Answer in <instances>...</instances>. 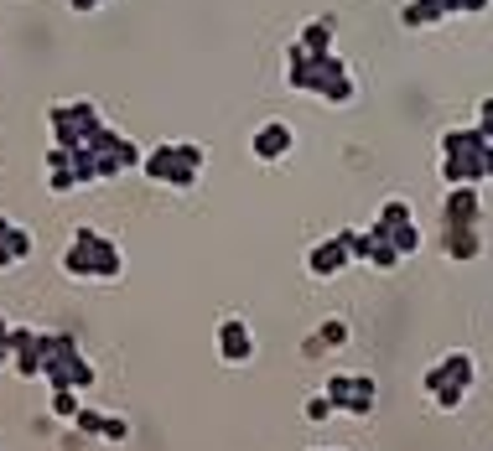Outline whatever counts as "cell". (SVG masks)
<instances>
[{
    "mask_svg": "<svg viewBox=\"0 0 493 451\" xmlns=\"http://www.w3.org/2000/svg\"><path fill=\"white\" fill-rule=\"evenodd\" d=\"M400 21L421 32V26H436V21H452V16H447L442 0H405V5H400Z\"/></svg>",
    "mask_w": 493,
    "mask_h": 451,
    "instance_id": "13",
    "label": "cell"
},
{
    "mask_svg": "<svg viewBox=\"0 0 493 451\" xmlns=\"http://www.w3.org/2000/svg\"><path fill=\"white\" fill-rule=\"evenodd\" d=\"M5 343H11V353H26L32 343H37V332H32V327H11V337H5Z\"/></svg>",
    "mask_w": 493,
    "mask_h": 451,
    "instance_id": "27",
    "label": "cell"
},
{
    "mask_svg": "<svg viewBox=\"0 0 493 451\" xmlns=\"http://www.w3.org/2000/svg\"><path fill=\"white\" fill-rule=\"evenodd\" d=\"M213 348H219V358H224L228 369H245L249 358H255V332H249L245 317H219V327H213Z\"/></svg>",
    "mask_w": 493,
    "mask_h": 451,
    "instance_id": "5",
    "label": "cell"
},
{
    "mask_svg": "<svg viewBox=\"0 0 493 451\" xmlns=\"http://www.w3.org/2000/svg\"><path fill=\"white\" fill-rule=\"evenodd\" d=\"M478 130H483V135L493 141V99H483V104H478Z\"/></svg>",
    "mask_w": 493,
    "mask_h": 451,
    "instance_id": "28",
    "label": "cell"
},
{
    "mask_svg": "<svg viewBox=\"0 0 493 451\" xmlns=\"http://www.w3.org/2000/svg\"><path fill=\"white\" fill-rule=\"evenodd\" d=\"M442 249L457 265H473L478 254H483V228H442Z\"/></svg>",
    "mask_w": 493,
    "mask_h": 451,
    "instance_id": "10",
    "label": "cell"
},
{
    "mask_svg": "<svg viewBox=\"0 0 493 451\" xmlns=\"http://www.w3.org/2000/svg\"><path fill=\"white\" fill-rule=\"evenodd\" d=\"M442 224L447 228H483V198H478V187H452L442 198Z\"/></svg>",
    "mask_w": 493,
    "mask_h": 451,
    "instance_id": "9",
    "label": "cell"
},
{
    "mask_svg": "<svg viewBox=\"0 0 493 451\" xmlns=\"http://www.w3.org/2000/svg\"><path fill=\"white\" fill-rule=\"evenodd\" d=\"M62 275H73V281H120L125 275L120 239H109L94 224H79L73 228V244L62 249Z\"/></svg>",
    "mask_w": 493,
    "mask_h": 451,
    "instance_id": "1",
    "label": "cell"
},
{
    "mask_svg": "<svg viewBox=\"0 0 493 451\" xmlns=\"http://www.w3.org/2000/svg\"><path fill=\"white\" fill-rule=\"evenodd\" d=\"M104 420H109L104 410H94V405H79V415H73V431H79V436H104Z\"/></svg>",
    "mask_w": 493,
    "mask_h": 451,
    "instance_id": "17",
    "label": "cell"
},
{
    "mask_svg": "<svg viewBox=\"0 0 493 451\" xmlns=\"http://www.w3.org/2000/svg\"><path fill=\"white\" fill-rule=\"evenodd\" d=\"M379 224H385V228H400V224H415V213H411V203H400V198H390V203L379 207Z\"/></svg>",
    "mask_w": 493,
    "mask_h": 451,
    "instance_id": "18",
    "label": "cell"
},
{
    "mask_svg": "<svg viewBox=\"0 0 493 451\" xmlns=\"http://www.w3.org/2000/svg\"><path fill=\"white\" fill-rule=\"evenodd\" d=\"M302 415H307L312 426H322V420H332V415H338V405H332L328 394L317 390V394H312V400H307V410H302Z\"/></svg>",
    "mask_w": 493,
    "mask_h": 451,
    "instance_id": "21",
    "label": "cell"
},
{
    "mask_svg": "<svg viewBox=\"0 0 493 451\" xmlns=\"http://www.w3.org/2000/svg\"><path fill=\"white\" fill-rule=\"evenodd\" d=\"M47 130H52V145H62V151H88L94 135L104 130V115L94 99H58L47 109Z\"/></svg>",
    "mask_w": 493,
    "mask_h": 451,
    "instance_id": "4",
    "label": "cell"
},
{
    "mask_svg": "<svg viewBox=\"0 0 493 451\" xmlns=\"http://www.w3.org/2000/svg\"><path fill=\"white\" fill-rule=\"evenodd\" d=\"M0 337H11V322H5V317H0Z\"/></svg>",
    "mask_w": 493,
    "mask_h": 451,
    "instance_id": "31",
    "label": "cell"
},
{
    "mask_svg": "<svg viewBox=\"0 0 493 451\" xmlns=\"http://www.w3.org/2000/svg\"><path fill=\"white\" fill-rule=\"evenodd\" d=\"M374 400H379V384H374L369 373H353V390H349V400H343V410L364 420V415L374 410Z\"/></svg>",
    "mask_w": 493,
    "mask_h": 451,
    "instance_id": "14",
    "label": "cell"
},
{
    "mask_svg": "<svg viewBox=\"0 0 493 451\" xmlns=\"http://www.w3.org/2000/svg\"><path fill=\"white\" fill-rule=\"evenodd\" d=\"M447 5V16H483L488 11V0H442Z\"/></svg>",
    "mask_w": 493,
    "mask_h": 451,
    "instance_id": "26",
    "label": "cell"
},
{
    "mask_svg": "<svg viewBox=\"0 0 493 451\" xmlns=\"http://www.w3.org/2000/svg\"><path fill=\"white\" fill-rule=\"evenodd\" d=\"M390 244L400 249V254H415V249H421V228H415V224H400V228H390Z\"/></svg>",
    "mask_w": 493,
    "mask_h": 451,
    "instance_id": "22",
    "label": "cell"
},
{
    "mask_svg": "<svg viewBox=\"0 0 493 451\" xmlns=\"http://www.w3.org/2000/svg\"><path fill=\"white\" fill-rule=\"evenodd\" d=\"M32 249H37V239H32V234L11 218V228L0 234V270H16L21 260H32Z\"/></svg>",
    "mask_w": 493,
    "mask_h": 451,
    "instance_id": "11",
    "label": "cell"
},
{
    "mask_svg": "<svg viewBox=\"0 0 493 451\" xmlns=\"http://www.w3.org/2000/svg\"><path fill=\"white\" fill-rule=\"evenodd\" d=\"M473 379H478L473 353L452 348V353H442V358H436L432 369H426V379H421V390L432 394V390H442V384H462V390H473Z\"/></svg>",
    "mask_w": 493,
    "mask_h": 451,
    "instance_id": "6",
    "label": "cell"
},
{
    "mask_svg": "<svg viewBox=\"0 0 493 451\" xmlns=\"http://www.w3.org/2000/svg\"><path fill=\"white\" fill-rule=\"evenodd\" d=\"M47 192H52V198H68V192H83L79 171H73V166H52V171H47Z\"/></svg>",
    "mask_w": 493,
    "mask_h": 451,
    "instance_id": "16",
    "label": "cell"
},
{
    "mask_svg": "<svg viewBox=\"0 0 493 451\" xmlns=\"http://www.w3.org/2000/svg\"><path fill=\"white\" fill-rule=\"evenodd\" d=\"M68 5H73L79 16H88V11H99V5H109V0H68Z\"/></svg>",
    "mask_w": 493,
    "mask_h": 451,
    "instance_id": "29",
    "label": "cell"
},
{
    "mask_svg": "<svg viewBox=\"0 0 493 451\" xmlns=\"http://www.w3.org/2000/svg\"><path fill=\"white\" fill-rule=\"evenodd\" d=\"M332 37H338V21L332 16H312L307 26H302V47H307L312 58H322V52H332Z\"/></svg>",
    "mask_w": 493,
    "mask_h": 451,
    "instance_id": "12",
    "label": "cell"
},
{
    "mask_svg": "<svg viewBox=\"0 0 493 451\" xmlns=\"http://www.w3.org/2000/svg\"><path fill=\"white\" fill-rule=\"evenodd\" d=\"M42 379H47V390H94V364L83 358L79 337L73 332H47V364H42Z\"/></svg>",
    "mask_w": 493,
    "mask_h": 451,
    "instance_id": "3",
    "label": "cell"
},
{
    "mask_svg": "<svg viewBox=\"0 0 493 451\" xmlns=\"http://www.w3.org/2000/svg\"><path fill=\"white\" fill-rule=\"evenodd\" d=\"M11 358H16V353H11V343H5V337H0V369H5Z\"/></svg>",
    "mask_w": 493,
    "mask_h": 451,
    "instance_id": "30",
    "label": "cell"
},
{
    "mask_svg": "<svg viewBox=\"0 0 493 451\" xmlns=\"http://www.w3.org/2000/svg\"><path fill=\"white\" fill-rule=\"evenodd\" d=\"M291 145H296V130H291L286 120H265L260 130H255V135H249V151H255V161H265V166L286 161Z\"/></svg>",
    "mask_w": 493,
    "mask_h": 451,
    "instance_id": "7",
    "label": "cell"
},
{
    "mask_svg": "<svg viewBox=\"0 0 493 451\" xmlns=\"http://www.w3.org/2000/svg\"><path fill=\"white\" fill-rule=\"evenodd\" d=\"M462 400H468V390H462V384H442V390H432V405L436 410H462Z\"/></svg>",
    "mask_w": 493,
    "mask_h": 451,
    "instance_id": "19",
    "label": "cell"
},
{
    "mask_svg": "<svg viewBox=\"0 0 493 451\" xmlns=\"http://www.w3.org/2000/svg\"><path fill=\"white\" fill-rule=\"evenodd\" d=\"M353 260V249H349V228H338L332 239H322V244H312L307 249V270L317 275V281H332L338 270Z\"/></svg>",
    "mask_w": 493,
    "mask_h": 451,
    "instance_id": "8",
    "label": "cell"
},
{
    "mask_svg": "<svg viewBox=\"0 0 493 451\" xmlns=\"http://www.w3.org/2000/svg\"><path fill=\"white\" fill-rule=\"evenodd\" d=\"M203 166H208V145H198V141H166V145H151V151H145L141 171L156 187L187 192V187L203 177Z\"/></svg>",
    "mask_w": 493,
    "mask_h": 451,
    "instance_id": "2",
    "label": "cell"
},
{
    "mask_svg": "<svg viewBox=\"0 0 493 451\" xmlns=\"http://www.w3.org/2000/svg\"><path fill=\"white\" fill-rule=\"evenodd\" d=\"M5 228H11V218H5V213H0V234H5Z\"/></svg>",
    "mask_w": 493,
    "mask_h": 451,
    "instance_id": "32",
    "label": "cell"
},
{
    "mask_svg": "<svg viewBox=\"0 0 493 451\" xmlns=\"http://www.w3.org/2000/svg\"><path fill=\"white\" fill-rule=\"evenodd\" d=\"M52 415L73 426V415H79V390H52Z\"/></svg>",
    "mask_w": 493,
    "mask_h": 451,
    "instance_id": "20",
    "label": "cell"
},
{
    "mask_svg": "<svg viewBox=\"0 0 493 451\" xmlns=\"http://www.w3.org/2000/svg\"><path fill=\"white\" fill-rule=\"evenodd\" d=\"M99 441H109V446L130 441V420H125V415H109V420H104V436H99Z\"/></svg>",
    "mask_w": 493,
    "mask_h": 451,
    "instance_id": "25",
    "label": "cell"
},
{
    "mask_svg": "<svg viewBox=\"0 0 493 451\" xmlns=\"http://www.w3.org/2000/svg\"><path fill=\"white\" fill-rule=\"evenodd\" d=\"M349 390H353V373H332L328 384H322V394H328L332 405L343 410V400H349Z\"/></svg>",
    "mask_w": 493,
    "mask_h": 451,
    "instance_id": "24",
    "label": "cell"
},
{
    "mask_svg": "<svg viewBox=\"0 0 493 451\" xmlns=\"http://www.w3.org/2000/svg\"><path fill=\"white\" fill-rule=\"evenodd\" d=\"M353 94H358V83H353V73H349V78H338V83H332L322 99H328L332 109H343V104H353Z\"/></svg>",
    "mask_w": 493,
    "mask_h": 451,
    "instance_id": "23",
    "label": "cell"
},
{
    "mask_svg": "<svg viewBox=\"0 0 493 451\" xmlns=\"http://www.w3.org/2000/svg\"><path fill=\"white\" fill-rule=\"evenodd\" d=\"M478 145H488V135L478 124H462V130H447L442 135V156H462V151H478Z\"/></svg>",
    "mask_w": 493,
    "mask_h": 451,
    "instance_id": "15",
    "label": "cell"
}]
</instances>
